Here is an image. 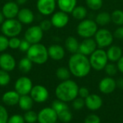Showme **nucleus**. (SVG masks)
<instances>
[{"mask_svg":"<svg viewBox=\"0 0 123 123\" xmlns=\"http://www.w3.org/2000/svg\"><path fill=\"white\" fill-rule=\"evenodd\" d=\"M68 65L71 75L79 78L87 76L92 69L89 59L79 52L71 56Z\"/></svg>","mask_w":123,"mask_h":123,"instance_id":"obj_1","label":"nucleus"},{"mask_svg":"<svg viewBox=\"0 0 123 123\" xmlns=\"http://www.w3.org/2000/svg\"><path fill=\"white\" fill-rule=\"evenodd\" d=\"M79 86L71 80L62 81L55 88V96L58 99L64 102L74 101L79 95Z\"/></svg>","mask_w":123,"mask_h":123,"instance_id":"obj_2","label":"nucleus"},{"mask_svg":"<svg viewBox=\"0 0 123 123\" xmlns=\"http://www.w3.org/2000/svg\"><path fill=\"white\" fill-rule=\"evenodd\" d=\"M26 53L27 57H28L34 64L37 65L45 64L49 57L48 49L45 45L40 43L31 44Z\"/></svg>","mask_w":123,"mask_h":123,"instance_id":"obj_3","label":"nucleus"},{"mask_svg":"<svg viewBox=\"0 0 123 123\" xmlns=\"http://www.w3.org/2000/svg\"><path fill=\"white\" fill-rule=\"evenodd\" d=\"M98 30V25L95 20L91 19H84L81 20L76 28L78 35L83 38H92Z\"/></svg>","mask_w":123,"mask_h":123,"instance_id":"obj_4","label":"nucleus"},{"mask_svg":"<svg viewBox=\"0 0 123 123\" xmlns=\"http://www.w3.org/2000/svg\"><path fill=\"white\" fill-rule=\"evenodd\" d=\"M1 30L8 38L17 36L22 30V24L15 18L6 19L1 25Z\"/></svg>","mask_w":123,"mask_h":123,"instance_id":"obj_5","label":"nucleus"},{"mask_svg":"<svg viewBox=\"0 0 123 123\" xmlns=\"http://www.w3.org/2000/svg\"><path fill=\"white\" fill-rule=\"evenodd\" d=\"M108 61L109 60L107 55V51L103 49H97L89 56L91 67L96 71L103 70L108 63Z\"/></svg>","mask_w":123,"mask_h":123,"instance_id":"obj_6","label":"nucleus"},{"mask_svg":"<svg viewBox=\"0 0 123 123\" xmlns=\"http://www.w3.org/2000/svg\"><path fill=\"white\" fill-rule=\"evenodd\" d=\"M114 39V36L110 30L106 28L98 29L94 35V40L97 43V47L104 49L112 45Z\"/></svg>","mask_w":123,"mask_h":123,"instance_id":"obj_7","label":"nucleus"},{"mask_svg":"<svg viewBox=\"0 0 123 123\" xmlns=\"http://www.w3.org/2000/svg\"><path fill=\"white\" fill-rule=\"evenodd\" d=\"M43 30L40 25H32L28 28L25 32V39L30 44L40 43L43 37Z\"/></svg>","mask_w":123,"mask_h":123,"instance_id":"obj_8","label":"nucleus"},{"mask_svg":"<svg viewBox=\"0 0 123 123\" xmlns=\"http://www.w3.org/2000/svg\"><path fill=\"white\" fill-rule=\"evenodd\" d=\"M32 82L28 77L22 76L19 78L14 84L15 91L20 95H27L32 88Z\"/></svg>","mask_w":123,"mask_h":123,"instance_id":"obj_9","label":"nucleus"},{"mask_svg":"<svg viewBox=\"0 0 123 123\" xmlns=\"http://www.w3.org/2000/svg\"><path fill=\"white\" fill-rule=\"evenodd\" d=\"M56 4V0H37L36 7L41 14L48 16L54 13Z\"/></svg>","mask_w":123,"mask_h":123,"instance_id":"obj_10","label":"nucleus"},{"mask_svg":"<svg viewBox=\"0 0 123 123\" xmlns=\"http://www.w3.org/2000/svg\"><path fill=\"white\" fill-rule=\"evenodd\" d=\"M30 94L33 101L37 103L45 102L49 96L48 89L41 85H36L33 86Z\"/></svg>","mask_w":123,"mask_h":123,"instance_id":"obj_11","label":"nucleus"},{"mask_svg":"<svg viewBox=\"0 0 123 123\" xmlns=\"http://www.w3.org/2000/svg\"><path fill=\"white\" fill-rule=\"evenodd\" d=\"M58 115L51 107L43 109L37 115V120L40 123H55Z\"/></svg>","mask_w":123,"mask_h":123,"instance_id":"obj_12","label":"nucleus"},{"mask_svg":"<svg viewBox=\"0 0 123 123\" xmlns=\"http://www.w3.org/2000/svg\"><path fill=\"white\" fill-rule=\"evenodd\" d=\"M97 48L98 47L94 38H84V40L79 43V48L78 52L88 57L90 56Z\"/></svg>","mask_w":123,"mask_h":123,"instance_id":"obj_13","label":"nucleus"},{"mask_svg":"<svg viewBox=\"0 0 123 123\" xmlns=\"http://www.w3.org/2000/svg\"><path fill=\"white\" fill-rule=\"evenodd\" d=\"M50 21L53 26L56 28H63L67 25L69 22V17L68 13L63 11H58L52 14Z\"/></svg>","mask_w":123,"mask_h":123,"instance_id":"obj_14","label":"nucleus"},{"mask_svg":"<svg viewBox=\"0 0 123 123\" xmlns=\"http://www.w3.org/2000/svg\"><path fill=\"white\" fill-rule=\"evenodd\" d=\"M16 67L14 57L9 53H2L0 55V68L7 72H12Z\"/></svg>","mask_w":123,"mask_h":123,"instance_id":"obj_15","label":"nucleus"},{"mask_svg":"<svg viewBox=\"0 0 123 123\" xmlns=\"http://www.w3.org/2000/svg\"><path fill=\"white\" fill-rule=\"evenodd\" d=\"M19 10V5L17 2L13 1H9L5 3L1 9V12L6 19H12L17 17Z\"/></svg>","mask_w":123,"mask_h":123,"instance_id":"obj_16","label":"nucleus"},{"mask_svg":"<svg viewBox=\"0 0 123 123\" xmlns=\"http://www.w3.org/2000/svg\"><path fill=\"white\" fill-rule=\"evenodd\" d=\"M116 88V80L110 76L104 78L99 83V91L105 94H110L112 93Z\"/></svg>","mask_w":123,"mask_h":123,"instance_id":"obj_17","label":"nucleus"},{"mask_svg":"<svg viewBox=\"0 0 123 123\" xmlns=\"http://www.w3.org/2000/svg\"><path fill=\"white\" fill-rule=\"evenodd\" d=\"M48 56L54 61L62 60L66 54L64 48L59 44H52L48 48Z\"/></svg>","mask_w":123,"mask_h":123,"instance_id":"obj_18","label":"nucleus"},{"mask_svg":"<svg viewBox=\"0 0 123 123\" xmlns=\"http://www.w3.org/2000/svg\"><path fill=\"white\" fill-rule=\"evenodd\" d=\"M17 20L25 25L31 24L35 19V15L33 12L28 8H22L19 10L18 14L17 16Z\"/></svg>","mask_w":123,"mask_h":123,"instance_id":"obj_19","label":"nucleus"},{"mask_svg":"<svg viewBox=\"0 0 123 123\" xmlns=\"http://www.w3.org/2000/svg\"><path fill=\"white\" fill-rule=\"evenodd\" d=\"M85 105L90 110H97L102 105V99L97 94H89L85 99Z\"/></svg>","mask_w":123,"mask_h":123,"instance_id":"obj_20","label":"nucleus"},{"mask_svg":"<svg viewBox=\"0 0 123 123\" xmlns=\"http://www.w3.org/2000/svg\"><path fill=\"white\" fill-rule=\"evenodd\" d=\"M108 60L112 62H117L123 56V49L117 45H111L107 51Z\"/></svg>","mask_w":123,"mask_h":123,"instance_id":"obj_21","label":"nucleus"},{"mask_svg":"<svg viewBox=\"0 0 123 123\" xmlns=\"http://www.w3.org/2000/svg\"><path fill=\"white\" fill-rule=\"evenodd\" d=\"M20 95L16 91H9L2 96V101L7 106H14L18 104Z\"/></svg>","mask_w":123,"mask_h":123,"instance_id":"obj_22","label":"nucleus"},{"mask_svg":"<svg viewBox=\"0 0 123 123\" xmlns=\"http://www.w3.org/2000/svg\"><path fill=\"white\" fill-rule=\"evenodd\" d=\"M57 5L61 11L66 13H71L77 6V0H56Z\"/></svg>","mask_w":123,"mask_h":123,"instance_id":"obj_23","label":"nucleus"},{"mask_svg":"<svg viewBox=\"0 0 123 123\" xmlns=\"http://www.w3.org/2000/svg\"><path fill=\"white\" fill-rule=\"evenodd\" d=\"M65 48L68 52L71 53L72 54L77 53L79 48V41L74 36H71L67 37L65 41Z\"/></svg>","mask_w":123,"mask_h":123,"instance_id":"obj_24","label":"nucleus"},{"mask_svg":"<svg viewBox=\"0 0 123 123\" xmlns=\"http://www.w3.org/2000/svg\"><path fill=\"white\" fill-rule=\"evenodd\" d=\"M33 99L30 96L27 95H22L19 97V107L21 109L25 111H29L33 107Z\"/></svg>","mask_w":123,"mask_h":123,"instance_id":"obj_25","label":"nucleus"},{"mask_svg":"<svg viewBox=\"0 0 123 123\" xmlns=\"http://www.w3.org/2000/svg\"><path fill=\"white\" fill-rule=\"evenodd\" d=\"M87 14H88V12H87L86 8L83 6H76L71 12L72 17L75 20H80V21L86 19Z\"/></svg>","mask_w":123,"mask_h":123,"instance_id":"obj_26","label":"nucleus"},{"mask_svg":"<svg viewBox=\"0 0 123 123\" xmlns=\"http://www.w3.org/2000/svg\"><path fill=\"white\" fill-rule=\"evenodd\" d=\"M95 22L98 25L105 26L111 22V14L107 12H101L97 14Z\"/></svg>","mask_w":123,"mask_h":123,"instance_id":"obj_27","label":"nucleus"},{"mask_svg":"<svg viewBox=\"0 0 123 123\" xmlns=\"http://www.w3.org/2000/svg\"><path fill=\"white\" fill-rule=\"evenodd\" d=\"M32 64L33 62L28 57L22 58L18 63V69L23 73H27L32 70Z\"/></svg>","mask_w":123,"mask_h":123,"instance_id":"obj_28","label":"nucleus"},{"mask_svg":"<svg viewBox=\"0 0 123 123\" xmlns=\"http://www.w3.org/2000/svg\"><path fill=\"white\" fill-rule=\"evenodd\" d=\"M111 21L117 26L123 25V10H114L111 14Z\"/></svg>","mask_w":123,"mask_h":123,"instance_id":"obj_29","label":"nucleus"},{"mask_svg":"<svg viewBox=\"0 0 123 123\" xmlns=\"http://www.w3.org/2000/svg\"><path fill=\"white\" fill-rule=\"evenodd\" d=\"M55 75H56V77L59 80L63 81V80H68L71 77V73L68 67L67 68L66 67H60L56 70Z\"/></svg>","mask_w":123,"mask_h":123,"instance_id":"obj_30","label":"nucleus"},{"mask_svg":"<svg viewBox=\"0 0 123 123\" xmlns=\"http://www.w3.org/2000/svg\"><path fill=\"white\" fill-rule=\"evenodd\" d=\"M52 108L55 111V112L57 113V115L60 114L61 112L65 111V110H68V105L66 104V102L61 101V100H55L53 101L52 103Z\"/></svg>","mask_w":123,"mask_h":123,"instance_id":"obj_31","label":"nucleus"},{"mask_svg":"<svg viewBox=\"0 0 123 123\" xmlns=\"http://www.w3.org/2000/svg\"><path fill=\"white\" fill-rule=\"evenodd\" d=\"M87 7L92 10H99L103 5V0H85Z\"/></svg>","mask_w":123,"mask_h":123,"instance_id":"obj_32","label":"nucleus"},{"mask_svg":"<svg viewBox=\"0 0 123 123\" xmlns=\"http://www.w3.org/2000/svg\"><path fill=\"white\" fill-rule=\"evenodd\" d=\"M11 80L9 72L0 69V86H7Z\"/></svg>","mask_w":123,"mask_h":123,"instance_id":"obj_33","label":"nucleus"},{"mask_svg":"<svg viewBox=\"0 0 123 123\" xmlns=\"http://www.w3.org/2000/svg\"><path fill=\"white\" fill-rule=\"evenodd\" d=\"M104 70L105 71L106 74L110 76V77H112L114 75H115L118 71V68L117 65L114 64V63H107V65L105 66Z\"/></svg>","mask_w":123,"mask_h":123,"instance_id":"obj_34","label":"nucleus"},{"mask_svg":"<svg viewBox=\"0 0 123 123\" xmlns=\"http://www.w3.org/2000/svg\"><path fill=\"white\" fill-rule=\"evenodd\" d=\"M25 121L27 123H35L37 120V115L31 110L27 111L24 115Z\"/></svg>","mask_w":123,"mask_h":123,"instance_id":"obj_35","label":"nucleus"},{"mask_svg":"<svg viewBox=\"0 0 123 123\" xmlns=\"http://www.w3.org/2000/svg\"><path fill=\"white\" fill-rule=\"evenodd\" d=\"M58 118L63 123H69L72 119V115L69 109L65 110L58 115Z\"/></svg>","mask_w":123,"mask_h":123,"instance_id":"obj_36","label":"nucleus"},{"mask_svg":"<svg viewBox=\"0 0 123 123\" xmlns=\"http://www.w3.org/2000/svg\"><path fill=\"white\" fill-rule=\"evenodd\" d=\"M20 42L21 40L17 36L12 37L9 39V48L12 49H19Z\"/></svg>","mask_w":123,"mask_h":123,"instance_id":"obj_37","label":"nucleus"},{"mask_svg":"<svg viewBox=\"0 0 123 123\" xmlns=\"http://www.w3.org/2000/svg\"><path fill=\"white\" fill-rule=\"evenodd\" d=\"M9 48V39L4 35H0V52H4Z\"/></svg>","mask_w":123,"mask_h":123,"instance_id":"obj_38","label":"nucleus"},{"mask_svg":"<svg viewBox=\"0 0 123 123\" xmlns=\"http://www.w3.org/2000/svg\"><path fill=\"white\" fill-rule=\"evenodd\" d=\"M85 105V101L84 100L83 98H76L74 100L73 102V107L76 109V110H79L81 109Z\"/></svg>","mask_w":123,"mask_h":123,"instance_id":"obj_39","label":"nucleus"},{"mask_svg":"<svg viewBox=\"0 0 123 123\" xmlns=\"http://www.w3.org/2000/svg\"><path fill=\"white\" fill-rule=\"evenodd\" d=\"M8 112L4 107L0 105V123H7Z\"/></svg>","mask_w":123,"mask_h":123,"instance_id":"obj_40","label":"nucleus"},{"mask_svg":"<svg viewBox=\"0 0 123 123\" xmlns=\"http://www.w3.org/2000/svg\"><path fill=\"white\" fill-rule=\"evenodd\" d=\"M39 25L43 31H48L49 30H50V28L53 26L50 20H48V19H45L42 20Z\"/></svg>","mask_w":123,"mask_h":123,"instance_id":"obj_41","label":"nucleus"},{"mask_svg":"<svg viewBox=\"0 0 123 123\" xmlns=\"http://www.w3.org/2000/svg\"><path fill=\"white\" fill-rule=\"evenodd\" d=\"M25 119L21 115H14L8 119L7 123H25Z\"/></svg>","mask_w":123,"mask_h":123,"instance_id":"obj_42","label":"nucleus"},{"mask_svg":"<svg viewBox=\"0 0 123 123\" xmlns=\"http://www.w3.org/2000/svg\"><path fill=\"white\" fill-rule=\"evenodd\" d=\"M31 44L27 41L25 40V38L21 40V42H20V45H19V49L22 51V52H27V50L29 49V48L30 47Z\"/></svg>","mask_w":123,"mask_h":123,"instance_id":"obj_43","label":"nucleus"},{"mask_svg":"<svg viewBox=\"0 0 123 123\" xmlns=\"http://www.w3.org/2000/svg\"><path fill=\"white\" fill-rule=\"evenodd\" d=\"M84 123H100V119L95 115H91L86 117Z\"/></svg>","mask_w":123,"mask_h":123,"instance_id":"obj_44","label":"nucleus"},{"mask_svg":"<svg viewBox=\"0 0 123 123\" xmlns=\"http://www.w3.org/2000/svg\"><path fill=\"white\" fill-rule=\"evenodd\" d=\"M113 36L115 38L119 40H123V25L118 26V28H116Z\"/></svg>","mask_w":123,"mask_h":123,"instance_id":"obj_45","label":"nucleus"},{"mask_svg":"<svg viewBox=\"0 0 123 123\" xmlns=\"http://www.w3.org/2000/svg\"><path fill=\"white\" fill-rule=\"evenodd\" d=\"M79 95L81 98L86 99L89 95V91L86 87H81L79 88Z\"/></svg>","mask_w":123,"mask_h":123,"instance_id":"obj_46","label":"nucleus"},{"mask_svg":"<svg viewBox=\"0 0 123 123\" xmlns=\"http://www.w3.org/2000/svg\"><path fill=\"white\" fill-rule=\"evenodd\" d=\"M117 68H118V70L123 73V55L122 56V57L117 62Z\"/></svg>","mask_w":123,"mask_h":123,"instance_id":"obj_47","label":"nucleus"},{"mask_svg":"<svg viewBox=\"0 0 123 123\" xmlns=\"http://www.w3.org/2000/svg\"><path fill=\"white\" fill-rule=\"evenodd\" d=\"M116 84L117 88L120 89H123V78H120L117 79V80H116Z\"/></svg>","mask_w":123,"mask_h":123,"instance_id":"obj_48","label":"nucleus"},{"mask_svg":"<svg viewBox=\"0 0 123 123\" xmlns=\"http://www.w3.org/2000/svg\"><path fill=\"white\" fill-rule=\"evenodd\" d=\"M6 20V18H5V17L4 16V14H3V13H2V12H1V10L0 11V25H1L3 22H4V21Z\"/></svg>","mask_w":123,"mask_h":123,"instance_id":"obj_49","label":"nucleus"},{"mask_svg":"<svg viewBox=\"0 0 123 123\" xmlns=\"http://www.w3.org/2000/svg\"><path fill=\"white\" fill-rule=\"evenodd\" d=\"M27 1V0H16V2L17 3L18 5H23Z\"/></svg>","mask_w":123,"mask_h":123,"instance_id":"obj_50","label":"nucleus"},{"mask_svg":"<svg viewBox=\"0 0 123 123\" xmlns=\"http://www.w3.org/2000/svg\"><path fill=\"white\" fill-rule=\"evenodd\" d=\"M7 1H13V0H7Z\"/></svg>","mask_w":123,"mask_h":123,"instance_id":"obj_51","label":"nucleus"}]
</instances>
